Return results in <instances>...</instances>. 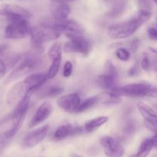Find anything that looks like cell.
I'll list each match as a JSON object with an SVG mask.
<instances>
[{"label": "cell", "mask_w": 157, "mask_h": 157, "mask_svg": "<svg viewBox=\"0 0 157 157\" xmlns=\"http://www.w3.org/2000/svg\"><path fill=\"white\" fill-rule=\"evenodd\" d=\"M43 61L44 58L40 53H31L26 55L23 58H22L18 64L14 67L6 82H11L40 68L42 66Z\"/></svg>", "instance_id": "1"}, {"label": "cell", "mask_w": 157, "mask_h": 157, "mask_svg": "<svg viewBox=\"0 0 157 157\" xmlns=\"http://www.w3.org/2000/svg\"><path fill=\"white\" fill-rule=\"evenodd\" d=\"M62 32L53 24L42 23L35 27H30L29 35L32 44L36 48L40 49L45 42L57 40L61 36Z\"/></svg>", "instance_id": "2"}, {"label": "cell", "mask_w": 157, "mask_h": 157, "mask_svg": "<svg viewBox=\"0 0 157 157\" xmlns=\"http://www.w3.org/2000/svg\"><path fill=\"white\" fill-rule=\"evenodd\" d=\"M143 25L137 16L133 17L129 21L111 25L107 30L108 36L115 40L127 38L133 35Z\"/></svg>", "instance_id": "3"}, {"label": "cell", "mask_w": 157, "mask_h": 157, "mask_svg": "<svg viewBox=\"0 0 157 157\" xmlns=\"http://www.w3.org/2000/svg\"><path fill=\"white\" fill-rule=\"evenodd\" d=\"M151 84L145 83H135L130 84L123 87H117L109 93L115 96H126L129 98H145L147 97L148 91L151 87Z\"/></svg>", "instance_id": "4"}, {"label": "cell", "mask_w": 157, "mask_h": 157, "mask_svg": "<svg viewBox=\"0 0 157 157\" xmlns=\"http://www.w3.org/2000/svg\"><path fill=\"white\" fill-rule=\"evenodd\" d=\"M70 41L66 43L63 50L66 53L81 54L87 56L91 50L89 41L84 37V35H72L67 36Z\"/></svg>", "instance_id": "5"}, {"label": "cell", "mask_w": 157, "mask_h": 157, "mask_svg": "<svg viewBox=\"0 0 157 157\" xmlns=\"http://www.w3.org/2000/svg\"><path fill=\"white\" fill-rule=\"evenodd\" d=\"M30 26L26 18L9 21L5 29V35L9 39H22L29 35Z\"/></svg>", "instance_id": "6"}, {"label": "cell", "mask_w": 157, "mask_h": 157, "mask_svg": "<svg viewBox=\"0 0 157 157\" xmlns=\"http://www.w3.org/2000/svg\"><path fill=\"white\" fill-rule=\"evenodd\" d=\"M0 17L8 20L9 21L18 18H30L31 13L26 9L16 5L5 4L2 6V10L0 11Z\"/></svg>", "instance_id": "7"}, {"label": "cell", "mask_w": 157, "mask_h": 157, "mask_svg": "<svg viewBox=\"0 0 157 157\" xmlns=\"http://www.w3.org/2000/svg\"><path fill=\"white\" fill-rule=\"evenodd\" d=\"M137 108L144 119L146 128L154 133H157V112L143 102L137 104Z\"/></svg>", "instance_id": "8"}, {"label": "cell", "mask_w": 157, "mask_h": 157, "mask_svg": "<svg viewBox=\"0 0 157 157\" xmlns=\"http://www.w3.org/2000/svg\"><path fill=\"white\" fill-rule=\"evenodd\" d=\"M100 144L107 157H123L125 149L121 144L111 136H104L100 140Z\"/></svg>", "instance_id": "9"}, {"label": "cell", "mask_w": 157, "mask_h": 157, "mask_svg": "<svg viewBox=\"0 0 157 157\" xmlns=\"http://www.w3.org/2000/svg\"><path fill=\"white\" fill-rule=\"evenodd\" d=\"M28 94L29 92L24 81H20L12 86L9 90L6 97V103L9 107H15Z\"/></svg>", "instance_id": "10"}, {"label": "cell", "mask_w": 157, "mask_h": 157, "mask_svg": "<svg viewBox=\"0 0 157 157\" xmlns=\"http://www.w3.org/2000/svg\"><path fill=\"white\" fill-rule=\"evenodd\" d=\"M57 105L67 113H76V110L81 103L79 96L77 94H68L60 97L57 100Z\"/></svg>", "instance_id": "11"}, {"label": "cell", "mask_w": 157, "mask_h": 157, "mask_svg": "<svg viewBox=\"0 0 157 157\" xmlns=\"http://www.w3.org/2000/svg\"><path fill=\"white\" fill-rule=\"evenodd\" d=\"M49 131V125H45L26 135L22 140V145L27 148H32L44 140Z\"/></svg>", "instance_id": "12"}, {"label": "cell", "mask_w": 157, "mask_h": 157, "mask_svg": "<svg viewBox=\"0 0 157 157\" xmlns=\"http://www.w3.org/2000/svg\"><path fill=\"white\" fill-rule=\"evenodd\" d=\"M52 112V106L49 101H45L37 109L33 117L29 124V128L37 127L49 117Z\"/></svg>", "instance_id": "13"}, {"label": "cell", "mask_w": 157, "mask_h": 157, "mask_svg": "<svg viewBox=\"0 0 157 157\" xmlns=\"http://www.w3.org/2000/svg\"><path fill=\"white\" fill-rule=\"evenodd\" d=\"M48 79L49 78H48L47 73H36L28 76L23 81L27 87L29 94L31 95L41 88L42 86L46 82Z\"/></svg>", "instance_id": "14"}, {"label": "cell", "mask_w": 157, "mask_h": 157, "mask_svg": "<svg viewBox=\"0 0 157 157\" xmlns=\"http://www.w3.org/2000/svg\"><path fill=\"white\" fill-rule=\"evenodd\" d=\"M82 131H83V130H82L81 127H73L72 124H68L58 127L54 133L53 136L54 139L56 140H62L66 139L69 136L82 133Z\"/></svg>", "instance_id": "15"}, {"label": "cell", "mask_w": 157, "mask_h": 157, "mask_svg": "<svg viewBox=\"0 0 157 157\" xmlns=\"http://www.w3.org/2000/svg\"><path fill=\"white\" fill-rule=\"evenodd\" d=\"M117 80H118L117 78H115L111 75L104 73L103 75H99L98 77L97 82H98L99 86L102 89L106 90V92H109L118 87L116 85Z\"/></svg>", "instance_id": "16"}, {"label": "cell", "mask_w": 157, "mask_h": 157, "mask_svg": "<svg viewBox=\"0 0 157 157\" xmlns=\"http://www.w3.org/2000/svg\"><path fill=\"white\" fill-rule=\"evenodd\" d=\"M70 14V7L66 3H60L53 11L52 18L54 22H62L68 19Z\"/></svg>", "instance_id": "17"}, {"label": "cell", "mask_w": 157, "mask_h": 157, "mask_svg": "<svg viewBox=\"0 0 157 157\" xmlns=\"http://www.w3.org/2000/svg\"><path fill=\"white\" fill-rule=\"evenodd\" d=\"M108 121H109V118L105 116L93 118V119L87 121L85 124L84 129L88 133H92V132L95 131L97 129L99 128L103 124H106Z\"/></svg>", "instance_id": "18"}, {"label": "cell", "mask_w": 157, "mask_h": 157, "mask_svg": "<svg viewBox=\"0 0 157 157\" xmlns=\"http://www.w3.org/2000/svg\"><path fill=\"white\" fill-rule=\"evenodd\" d=\"M153 148L152 138H147L142 142L138 152L131 157H147Z\"/></svg>", "instance_id": "19"}, {"label": "cell", "mask_w": 157, "mask_h": 157, "mask_svg": "<svg viewBox=\"0 0 157 157\" xmlns=\"http://www.w3.org/2000/svg\"><path fill=\"white\" fill-rule=\"evenodd\" d=\"M25 118H26V117H18V118H16V119L13 120L14 123L12 127H11L9 130L5 132L4 134H3L5 139L9 140L15 136V134L18 133V130H19L20 128H21L23 122H24Z\"/></svg>", "instance_id": "20"}, {"label": "cell", "mask_w": 157, "mask_h": 157, "mask_svg": "<svg viewBox=\"0 0 157 157\" xmlns=\"http://www.w3.org/2000/svg\"><path fill=\"white\" fill-rule=\"evenodd\" d=\"M22 56L20 54L8 53L5 55L2 59L4 61L8 70H9L11 68H13L18 64V61L22 59Z\"/></svg>", "instance_id": "21"}, {"label": "cell", "mask_w": 157, "mask_h": 157, "mask_svg": "<svg viewBox=\"0 0 157 157\" xmlns=\"http://www.w3.org/2000/svg\"><path fill=\"white\" fill-rule=\"evenodd\" d=\"M50 59L52 62H51V65L49 67V71H48L47 76L49 79H52V78H54L56 76L58 72V70H59L62 61V55L61 56L54 57V58H50Z\"/></svg>", "instance_id": "22"}, {"label": "cell", "mask_w": 157, "mask_h": 157, "mask_svg": "<svg viewBox=\"0 0 157 157\" xmlns=\"http://www.w3.org/2000/svg\"><path fill=\"white\" fill-rule=\"evenodd\" d=\"M100 99L99 96H93L91 97V98H87L86 100H85L84 101L80 103L79 106H78V109L76 110V113H83V112L86 111L87 110H89V108L93 107L94 105L98 103L99 100Z\"/></svg>", "instance_id": "23"}, {"label": "cell", "mask_w": 157, "mask_h": 157, "mask_svg": "<svg viewBox=\"0 0 157 157\" xmlns=\"http://www.w3.org/2000/svg\"><path fill=\"white\" fill-rule=\"evenodd\" d=\"M63 91V88L61 86L53 85L49 86L45 89L41 94V98H53L59 95Z\"/></svg>", "instance_id": "24"}, {"label": "cell", "mask_w": 157, "mask_h": 157, "mask_svg": "<svg viewBox=\"0 0 157 157\" xmlns=\"http://www.w3.org/2000/svg\"><path fill=\"white\" fill-rule=\"evenodd\" d=\"M123 131L124 134L131 135L133 134L135 131V124L132 120L128 119L125 123L123 127Z\"/></svg>", "instance_id": "25"}, {"label": "cell", "mask_w": 157, "mask_h": 157, "mask_svg": "<svg viewBox=\"0 0 157 157\" xmlns=\"http://www.w3.org/2000/svg\"><path fill=\"white\" fill-rule=\"evenodd\" d=\"M115 55H116V58L122 61H127L130 58L129 52L124 48H117L115 51Z\"/></svg>", "instance_id": "26"}, {"label": "cell", "mask_w": 157, "mask_h": 157, "mask_svg": "<svg viewBox=\"0 0 157 157\" xmlns=\"http://www.w3.org/2000/svg\"><path fill=\"white\" fill-rule=\"evenodd\" d=\"M105 73L118 79L119 75L116 67L110 61H107L105 64Z\"/></svg>", "instance_id": "27"}, {"label": "cell", "mask_w": 157, "mask_h": 157, "mask_svg": "<svg viewBox=\"0 0 157 157\" xmlns=\"http://www.w3.org/2000/svg\"><path fill=\"white\" fill-rule=\"evenodd\" d=\"M139 10L152 12V4L150 0H138Z\"/></svg>", "instance_id": "28"}, {"label": "cell", "mask_w": 157, "mask_h": 157, "mask_svg": "<svg viewBox=\"0 0 157 157\" xmlns=\"http://www.w3.org/2000/svg\"><path fill=\"white\" fill-rule=\"evenodd\" d=\"M72 69H73V67H72V63L69 61H66L64 64V67H63V76L65 78L70 77L72 73Z\"/></svg>", "instance_id": "29"}, {"label": "cell", "mask_w": 157, "mask_h": 157, "mask_svg": "<svg viewBox=\"0 0 157 157\" xmlns=\"http://www.w3.org/2000/svg\"><path fill=\"white\" fill-rule=\"evenodd\" d=\"M141 67L145 71H149L152 67V64L147 55H144L141 61Z\"/></svg>", "instance_id": "30"}, {"label": "cell", "mask_w": 157, "mask_h": 157, "mask_svg": "<svg viewBox=\"0 0 157 157\" xmlns=\"http://www.w3.org/2000/svg\"><path fill=\"white\" fill-rule=\"evenodd\" d=\"M148 35L152 40L157 41V28L151 27L147 31Z\"/></svg>", "instance_id": "31"}, {"label": "cell", "mask_w": 157, "mask_h": 157, "mask_svg": "<svg viewBox=\"0 0 157 157\" xmlns=\"http://www.w3.org/2000/svg\"><path fill=\"white\" fill-rule=\"evenodd\" d=\"M8 69L6 67V64H5L4 61H2L1 58H0V80L2 78H3L5 77V75H6V72H7Z\"/></svg>", "instance_id": "32"}, {"label": "cell", "mask_w": 157, "mask_h": 157, "mask_svg": "<svg viewBox=\"0 0 157 157\" xmlns=\"http://www.w3.org/2000/svg\"><path fill=\"white\" fill-rule=\"evenodd\" d=\"M147 98H157V86H151L148 91Z\"/></svg>", "instance_id": "33"}, {"label": "cell", "mask_w": 157, "mask_h": 157, "mask_svg": "<svg viewBox=\"0 0 157 157\" xmlns=\"http://www.w3.org/2000/svg\"><path fill=\"white\" fill-rule=\"evenodd\" d=\"M139 67L136 64L132 65V67H130V69L128 71V74H129V76H135L137 74L139 73Z\"/></svg>", "instance_id": "34"}, {"label": "cell", "mask_w": 157, "mask_h": 157, "mask_svg": "<svg viewBox=\"0 0 157 157\" xmlns=\"http://www.w3.org/2000/svg\"><path fill=\"white\" fill-rule=\"evenodd\" d=\"M139 44H140L139 40L138 39L133 40V41H132V44H131V48H132V50L133 51V52H135V51L138 49L139 46Z\"/></svg>", "instance_id": "35"}, {"label": "cell", "mask_w": 157, "mask_h": 157, "mask_svg": "<svg viewBox=\"0 0 157 157\" xmlns=\"http://www.w3.org/2000/svg\"><path fill=\"white\" fill-rule=\"evenodd\" d=\"M150 50L152 51L154 54H155V55H156V58H155V61H153V64H152V67H153V70L155 71H157V50H155V49H152V48H150Z\"/></svg>", "instance_id": "36"}, {"label": "cell", "mask_w": 157, "mask_h": 157, "mask_svg": "<svg viewBox=\"0 0 157 157\" xmlns=\"http://www.w3.org/2000/svg\"><path fill=\"white\" fill-rule=\"evenodd\" d=\"M7 49V44H0V56L3 55L6 50Z\"/></svg>", "instance_id": "37"}, {"label": "cell", "mask_w": 157, "mask_h": 157, "mask_svg": "<svg viewBox=\"0 0 157 157\" xmlns=\"http://www.w3.org/2000/svg\"><path fill=\"white\" fill-rule=\"evenodd\" d=\"M152 144H153V147L157 149V133H155L153 136L152 137Z\"/></svg>", "instance_id": "38"}, {"label": "cell", "mask_w": 157, "mask_h": 157, "mask_svg": "<svg viewBox=\"0 0 157 157\" xmlns=\"http://www.w3.org/2000/svg\"><path fill=\"white\" fill-rule=\"evenodd\" d=\"M52 1L55 3H58V4H60V3H66L69 2L75 1V0H52Z\"/></svg>", "instance_id": "39"}, {"label": "cell", "mask_w": 157, "mask_h": 157, "mask_svg": "<svg viewBox=\"0 0 157 157\" xmlns=\"http://www.w3.org/2000/svg\"><path fill=\"white\" fill-rule=\"evenodd\" d=\"M115 1H116V0H104V2L108 7H109V6H110L112 3L115 2Z\"/></svg>", "instance_id": "40"}, {"label": "cell", "mask_w": 157, "mask_h": 157, "mask_svg": "<svg viewBox=\"0 0 157 157\" xmlns=\"http://www.w3.org/2000/svg\"><path fill=\"white\" fill-rule=\"evenodd\" d=\"M154 107H155V108L156 109V110H157V104H155V105H154Z\"/></svg>", "instance_id": "41"}, {"label": "cell", "mask_w": 157, "mask_h": 157, "mask_svg": "<svg viewBox=\"0 0 157 157\" xmlns=\"http://www.w3.org/2000/svg\"><path fill=\"white\" fill-rule=\"evenodd\" d=\"M153 2L155 3V4L157 5V0H153Z\"/></svg>", "instance_id": "42"}, {"label": "cell", "mask_w": 157, "mask_h": 157, "mask_svg": "<svg viewBox=\"0 0 157 157\" xmlns=\"http://www.w3.org/2000/svg\"><path fill=\"white\" fill-rule=\"evenodd\" d=\"M156 26H157V19H156Z\"/></svg>", "instance_id": "43"}]
</instances>
